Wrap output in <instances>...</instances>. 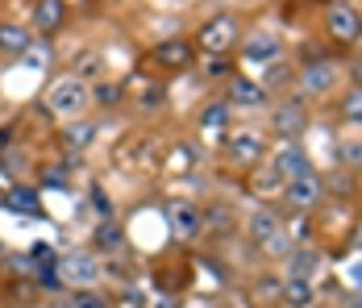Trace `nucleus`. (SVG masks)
<instances>
[{"label": "nucleus", "instance_id": "nucleus-18", "mask_svg": "<svg viewBox=\"0 0 362 308\" xmlns=\"http://www.w3.org/2000/svg\"><path fill=\"white\" fill-rule=\"evenodd\" d=\"M333 113H337V121H341V125L362 130V79L337 88V96H333Z\"/></svg>", "mask_w": 362, "mask_h": 308}, {"label": "nucleus", "instance_id": "nucleus-1", "mask_svg": "<svg viewBox=\"0 0 362 308\" xmlns=\"http://www.w3.org/2000/svg\"><path fill=\"white\" fill-rule=\"evenodd\" d=\"M267 130H271L275 142H300V137L313 130V101H304L296 88H291L284 101H271Z\"/></svg>", "mask_w": 362, "mask_h": 308}, {"label": "nucleus", "instance_id": "nucleus-24", "mask_svg": "<svg viewBox=\"0 0 362 308\" xmlns=\"http://www.w3.org/2000/svg\"><path fill=\"white\" fill-rule=\"evenodd\" d=\"M4 200H8V208H17V212L42 217V196H37V188H30V183H13V188L4 192Z\"/></svg>", "mask_w": 362, "mask_h": 308}, {"label": "nucleus", "instance_id": "nucleus-21", "mask_svg": "<svg viewBox=\"0 0 362 308\" xmlns=\"http://www.w3.org/2000/svg\"><path fill=\"white\" fill-rule=\"evenodd\" d=\"M279 304H288V308H313V304H317V283H313V279H288V275H284Z\"/></svg>", "mask_w": 362, "mask_h": 308}, {"label": "nucleus", "instance_id": "nucleus-25", "mask_svg": "<svg viewBox=\"0 0 362 308\" xmlns=\"http://www.w3.org/2000/svg\"><path fill=\"white\" fill-rule=\"evenodd\" d=\"M88 92H92V104H96L100 113H109V108H117V104L125 101V88H121L117 79H100V84H92Z\"/></svg>", "mask_w": 362, "mask_h": 308}, {"label": "nucleus", "instance_id": "nucleus-37", "mask_svg": "<svg viewBox=\"0 0 362 308\" xmlns=\"http://www.w3.org/2000/svg\"><path fill=\"white\" fill-rule=\"evenodd\" d=\"M350 308H362V296H354V304H350Z\"/></svg>", "mask_w": 362, "mask_h": 308}, {"label": "nucleus", "instance_id": "nucleus-19", "mask_svg": "<svg viewBox=\"0 0 362 308\" xmlns=\"http://www.w3.org/2000/svg\"><path fill=\"white\" fill-rule=\"evenodd\" d=\"M284 263H288V279H317L321 271V250H313L308 241H300V246H291L288 254H284Z\"/></svg>", "mask_w": 362, "mask_h": 308}, {"label": "nucleus", "instance_id": "nucleus-17", "mask_svg": "<svg viewBox=\"0 0 362 308\" xmlns=\"http://www.w3.org/2000/svg\"><path fill=\"white\" fill-rule=\"evenodd\" d=\"M30 46H34V30L25 21L0 17V59H25Z\"/></svg>", "mask_w": 362, "mask_h": 308}, {"label": "nucleus", "instance_id": "nucleus-30", "mask_svg": "<svg viewBox=\"0 0 362 308\" xmlns=\"http://www.w3.org/2000/svg\"><path fill=\"white\" fill-rule=\"evenodd\" d=\"M138 108H142V113H158V108H163V88H158V84L146 88L142 96H138Z\"/></svg>", "mask_w": 362, "mask_h": 308}, {"label": "nucleus", "instance_id": "nucleus-28", "mask_svg": "<svg viewBox=\"0 0 362 308\" xmlns=\"http://www.w3.org/2000/svg\"><path fill=\"white\" fill-rule=\"evenodd\" d=\"M37 179L46 188H67L71 183V163H42L37 167Z\"/></svg>", "mask_w": 362, "mask_h": 308}, {"label": "nucleus", "instance_id": "nucleus-22", "mask_svg": "<svg viewBox=\"0 0 362 308\" xmlns=\"http://www.w3.org/2000/svg\"><path fill=\"white\" fill-rule=\"evenodd\" d=\"M333 159H337V167L362 175V134H341L337 137V142H333Z\"/></svg>", "mask_w": 362, "mask_h": 308}, {"label": "nucleus", "instance_id": "nucleus-34", "mask_svg": "<svg viewBox=\"0 0 362 308\" xmlns=\"http://www.w3.org/2000/svg\"><path fill=\"white\" fill-rule=\"evenodd\" d=\"M96 71H100V59H96V55H88V59H83V67L75 71V75H79V79L88 84V75H96Z\"/></svg>", "mask_w": 362, "mask_h": 308}, {"label": "nucleus", "instance_id": "nucleus-32", "mask_svg": "<svg viewBox=\"0 0 362 308\" xmlns=\"http://www.w3.org/2000/svg\"><path fill=\"white\" fill-rule=\"evenodd\" d=\"M13 146H17V125L8 121V125H0V154H4V150H13Z\"/></svg>", "mask_w": 362, "mask_h": 308}, {"label": "nucleus", "instance_id": "nucleus-33", "mask_svg": "<svg viewBox=\"0 0 362 308\" xmlns=\"http://www.w3.org/2000/svg\"><path fill=\"white\" fill-rule=\"evenodd\" d=\"M229 75H233V71H229L225 59H213V63H209V79H229Z\"/></svg>", "mask_w": 362, "mask_h": 308}, {"label": "nucleus", "instance_id": "nucleus-20", "mask_svg": "<svg viewBox=\"0 0 362 308\" xmlns=\"http://www.w3.org/2000/svg\"><path fill=\"white\" fill-rule=\"evenodd\" d=\"M258 84L275 96V92H291L296 88V67H291V59L284 55V59H275V63H267L262 67V75H258Z\"/></svg>", "mask_w": 362, "mask_h": 308}, {"label": "nucleus", "instance_id": "nucleus-27", "mask_svg": "<svg viewBox=\"0 0 362 308\" xmlns=\"http://www.w3.org/2000/svg\"><path fill=\"white\" fill-rule=\"evenodd\" d=\"M88 208L96 212V221H117V205H112V196L100 188V183H92V192H88Z\"/></svg>", "mask_w": 362, "mask_h": 308}, {"label": "nucleus", "instance_id": "nucleus-23", "mask_svg": "<svg viewBox=\"0 0 362 308\" xmlns=\"http://www.w3.org/2000/svg\"><path fill=\"white\" fill-rule=\"evenodd\" d=\"M92 250H96V254H117V250H125V234H121V225H117V221H96Z\"/></svg>", "mask_w": 362, "mask_h": 308}, {"label": "nucleus", "instance_id": "nucleus-5", "mask_svg": "<svg viewBox=\"0 0 362 308\" xmlns=\"http://www.w3.org/2000/svg\"><path fill=\"white\" fill-rule=\"evenodd\" d=\"M42 104H46V113H50L54 121H71V117H83V113L92 108V92H88V84L71 71V75H59V79L46 88Z\"/></svg>", "mask_w": 362, "mask_h": 308}, {"label": "nucleus", "instance_id": "nucleus-35", "mask_svg": "<svg viewBox=\"0 0 362 308\" xmlns=\"http://www.w3.org/2000/svg\"><path fill=\"white\" fill-rule=\"evenodd\" d=\"M46 308H75V304H71V296H67V300H50Z\"/></svg>", "mask_w": 362, "mask_h": 308}, {"label": "nucleus", "instance_id": "nucleus-14", "mask_svg": "<svg viewBox=\"0 0 362 308\" xmlns=\"http://www.w3.org/2000/svg\"><path fill=\"white\" fill-rule=\"evenodd\" d=\"M63 25H67V0H34L30 4V30H34V38L50 42L54 34H63Z\"/></svg>", "mask_w": 362, "mask_h": 308}, {"label": "nucleus", "instance_id": "nucleus-2", "mask_svg": "<svg viewBox=\"0 0 362 308\" xmlns=\"http://www.w3.org/2000/svg\"><path fill=\"white\" fill-rule=\"evenodd\" d=\"M242 34H246V21H242L238 13H213V17L200 25V34L192 38V46H196L200 55H209V59H225V55L238 50Z\"/></svg>", "mask_w": 362, "mask_h": 308}, {"label": "nucleus", "instance_id": "nucleus-9", "mask_svg": "<svg viewBox=\"0 0 362 308\" xmlns=\"http://www.w3.org/2000/svg\"><path fill=\"white\" fill-rule=\"evenodd\" d=\"M325 192L329 188H325V175L321 171H308V175H300V179H291V183L279 188V196L296 212H317V208L325 205Z\"/></svg>", "mask_w": 362, "mask_h": 308}, {"label": "nucleus", "instance_id": "nucleus-26", "mask_svg": "<svg viewBox=\"0 0 362 308\" xmlns=\"http://www.w3.org/2000/svg\"><path fill=\"white\" fill-rule=\"evenodd\" d=\"M71 304L75 308H117V300H112L105 287H75Z\"/></svg>", "mask_w": 362, "mask_h": 308}, {"label": "nucleus", "instance_id": "nucleus-16", "mask_svg": "<svg viewBox=\"0 0 362 308\" xmlns=\"http://www.w3.org/2000/svg\"><path fill=\"white\" fill-rule=\"evenodd\" d=\"M150 59L158 63L163 71H187L192 67V59H196V46L187 42V38H167V42H158L154 50H150Z\"/></svg>", "mask_w": 362, "mask_h": 308}, {"label": "nucleus", "instance_id": "nucleus-15", "mask_svg": "<svg viewBox=\"0 0 362 308\" xmlns=\"http://www.w3.org/2000/svg\"><path fill=\"white\" fill-rule=\"evenodd\" d=\"M100 134V125L83 113V117H71V121H59V146H63V154H83V150H92V142Z\"/></svg>", "mask_w": 362, "mask_h": 308}, {"label": "nucleus", "instance_id": "nucleus-4", "mask_svg": "<svg viewBox=\"0 0 362 308\" xmlns=\"http://www.w3.org/2000/svg\"><path fill=\"white\" fill-rule=\"evenodd\" d=\"M341 71L346 67H341L337 59H308V63L296 67V92L313 104L333 101L337 88H341Z\"/></svg>", "mask_w": 362, "mask_h": 308}, {"label": "nucleus", "instance_id": "nucleus-13", "mask_svg": "<svg viewBox=\"0 0 362 308\" xmlns=\"http://www.w3.org/2000/svg\"><path fill=\"white\" fill-rule=\"evenodd\" d=\"M225 150H229V159H233L238 167L254 171V167L267 159V134H262V130H233V134L225 137Z\"/></svg>", "mask_w": 362, "mask_h": 308}, {"label": "nucleus", "instance_id": "nucleus-6", "mask_svg": "<svg viewBox=\"0 0 362 308\" xmlns=\"http://www.w3.org/2000/svg\"><path fill=\"white\" fill-rule=\"evenodd\" d=\"M321 25H325V38L333 42V46L354 50V42L362 38V8L354 4V0H329Z\"/></svg>", "mask_w": 362, "mask_h": 308}, {"label": "nucleus", "instance_id": "nucleus-10", "mask_svg": "<svg viewBox=\"0 0 362 308\" xmlns=\"http://www.w3.org/2000/svg\"><path fill=\"white\" fill-rule=\"evenodd\" d=\"M167 225L180 241H196L204 234V208L196 200H187V196H171L167 200Z\"/></svg>", "mask_w": 362, "mask_h": 308}, {"label": "nucleus", "instance_id": "nucleus-12", "mask_svg": "<svg viewBox=\"0 0 362 308\" xmlns=\"http://www.w3.org/2000/svg\"><path fill=\"white\" fill-rule=\"evenodd\" d=\"M225 101L233 104V108H271V92L254 79V75H246V71H233L229 79H225Z\"/></svg>", "mask_w": 362, "mask_h": 308}, {"label": "nucleus", "instance_id": "nucleus-11", "mask_svg": "<svg viewBox=\"0 0 362 308\" xmlns=\"http://www.w3.org/2000/svg\"><path fill=\"white\" fill-rule=\"evenodd\" d=\"M271 171L279 175L284 183H291V179H300V175L317 171L313 167V159H308V150H304V142H275V150H271Z\"/></svg>", "mask_w": 362, "mask_h": 308}, {"label": "nucleus", "instance_id": "nucleus-29", "mask_svg": "<svg viewBox=\"0 0 362 308\" xmlns=\"http://www.w3.org/2000/svg\"><path fill=\"white\" fill-rule=\"evenodd\" d=\"M229 113H233V104L229 101H213L204 113H200V125H209V130H221L225 121H229Z\"/></svg>", "mask_w": 362, "mask_h": 308}, {"label": "nucleus", "instance_id": "nucleus-3", "mask_svg": "<svg viewBox=\"0 0 362 308\" xmlns=\"http://www.w3.org/2000/svg\"><path fill=\"white\" fill-rule=\"evenodd\" d=\"M246 238H250L267 258H284L291 250V234H288V225H284V217L267 205L250 208V217H246Z\"/></svg>", "mask_w": 362, "mask_h": 308}, {"label": "nucleus", "instance_id": "nucleus-31", "mask_svg": "<svg viewBox=\"0 0 362 308\" xmlns=\"http://www.w3.org/2000/svg\"><path fill=\"white\" fill-rule=\"evenodd\" d=\"M187 163H192V146H180V150L171 154V163H167V167H171V171H187Z\"/></svg>", "mask_w": 362, "mask_h": 308}, {"label": "nucleus", "instance_id": "nucleus-8", "mask_svg": "<svg viewBox=\"0 0 362 308\" xmlns=\"http://www.w3.org/2000/svg\"><path fill=\"white\" fill-rule=\"evenodd\" d=\"M59 279L67 283V287H96L100 283V275H105V263H100V254L88 246V250H67L59 263Z\"/></svg>", "mask_w": 362, "mask_h": 308}, {"label": "nucleus", "instance_id": "nucleus-36", "mask_svg": "<svg viewBox=\"0 0 362 308\" xmlns=\"http://www.w3.org/2000/svg\"><path fill=\"white\" fill-rule=\"evenodd\" d=\"M354 59H358V67H362V38L354 42Z\"/></svg>", "mask_w": 362, "mask_h": 308}, {"label": "nucleus", "instance_id": "nucleus-7", "mask_svg": "<svg viewBox=\"0 0 362 308\" xmlns=\"http://www.w3.org/2000/svg\"><path fill=\"white\" fill-rule=\"evenodd\" d=\"M238 50H242V59H246L250 67H267V63H275V59L288 55V38L279 34L275 25H254V30L242 34Z\"/></svg>", "mask_w": 362, "mask_h": 308}]
</instances>
